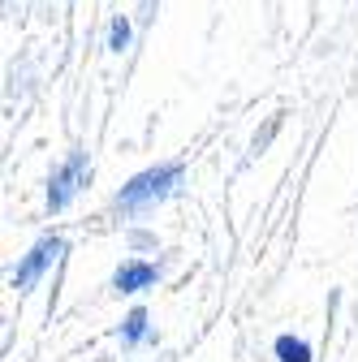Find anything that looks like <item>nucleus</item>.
Instances as JSON below:
<instances>
[{
  "label": "nucleus",
  "mask_w": 358,
  "mask_h": 362,
  "mask_svg": "<svg viewBox=\"0 0 358 362\" xmlns=\"http://www.w3.org/2000/svg\"><path fill=\"white\" fill-rule=\"evenodd\" d=\"M182 177H186V168L177 164V160H168V164H156V168H143V173H134L125 186L117 190V211H143V207H151V203H160V199H168L177 186H182Z\"/></svg>",
  "instance_id": "f257e3e1"
},
{
  "label": "nucleus",
  "mask_w": 358,
  "mask_h": 362,
  "mask_svg": "<svg viewBox=\"0 0 358 362\" xmlns=\"http://www.w3.org/2000/svg\"><path fill=\"white\" fill-rule=\"evenodd\" d=\"M86 181H91V156L78 147V151H69L65 164L52 168V177H48V211H65V207L78 199V190L86 186Z\"/></svg>",
  "instance_id": "f03ea898"
},
{
  "label": "nucleus",
  "mask_w": 358,
  "mask_h": 362,
  "mask_svg": "<svg viewBox=\"0 0 358 362\" xmlns=\"http://www.w3.org/2000/svg\"><path fill=\"white\" fill-rule=\"evenodd\" d=\"M61 255H65V238H57V233H52V238H39V242H35V246L22 255V263L13 267L9 285H13L18 293L35 289V285H39V276H43V272H48V267H52Z\"/></svg>",
  "instance_id": "7ed1b4c3"
},
{
  "label": "nucleus",
  "mask_w": 358,
  "mask_h": 362,
  "mask_svg": "<svg viewBox=\"0 0 358 362\" xmlns=\"http://www.w3.org/2000/svg\"><path fill=\"white\" fill-rule=\"evenodd\" d=\"M160 281V267L147 263V259H125L117 272H112V289L117 293H143Z\"/></svg>",
  "instance_id": "20e7f679"
},
{
  "label": "nucleus",
  "mask_w": 358,
  "mask_h": 362,
  "mask_svg": "<svg viewBox=\"0 0 358 362\" xmlns=\"http://www.w3.org/2000/svg\"><path fill=\"white\" fill-rule=\"evenodd\" d=\"M147 337H151V320H147L143 306H134L125 320H121V341H125V345H143Z\"/></svg>",
  "instance_id": "39448f33"
},
{
  "label": "nucleus",
  "mask_w": 358,
  "mask_h": 362,
  "mask_svg": "<svg viewBox=\"0 0 358 362\" xmlns=\"http://www.w3.org/2000/svg\"><path fill=\"white\" fill-rule=\"evenodd\" d=\"M272 354H277V362H311V345H306L302 337H294V332L277 337Z\"/></svg>",
  "instance_id": "423d86ee"
},
{
  "label": "nucleus",
  "mask_w": 358,
  "mask_h": 362,
  "mask_svg": "<svg viewBox=\"0 0 358 362\" xmlns=\"http://www.w3.org/2000/svg\"><path fill=\"white\" fill-rule=\"evenodd\" d=\"M129 35H134V30H129V18H112V22H108V52L121 57V52L129 48Z\"/></svg>",
  "instance_id": "0eeeda50"
}]
</instances>
